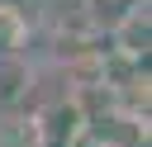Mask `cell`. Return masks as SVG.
I'll return each mask as SVG.
<instances>
[{"instance_id":"cell-1","label":"cell","mask_w":152,"mask_h":147,"mask_svg":"<svg viewBox=\"0 0 152 147\" xmlns=\"http://www.w3.org/2000/svg\"><path fill=\"white\" fill-rule=\"evenodd\" d=\"M86 128H90V119H86V109L71 90L33 114V142L38 147H76L86 138Z\"/></svg>"},{"instance_id":"cell-2","label":"cell","mask_w":152,"mask_h":147,"mask_svg":"<svg viewBox=\"0 0 152 147\" xmlns=\"http://www.w3.org/2000/svg\"><path fill=\"white\" fill-rule=\"evenodd\" d=\"M147 38H152V28H147V0H142V5H133V9L109 28V47H114V52H124V57H133V62H142V57H147Z\"/></svg>"},{"instance_id":"cell-3","label":"cell","mask_w":152,"mask_h":147,"mask_svg":"<svg viewBox=\"0 0 152 147\" xmlns=\"http://www.w3.org/2000/svg\"><path fill=\"white\" fill-rule=\"evenodd\" d=\"M28 85H33V66L24 62V52H5L0 57V114L19 109L28 100Z\"/></svg>"},{"instance_id":"cell-4","label":"cell","mask_w":152,"mask_h":147,"mask_svg":"<svg viewBox=\"0 0 152 147\" xmlns=\"http://www.w3.org/2000/svg\"><path fill=\"white\" fill-rule=\"evenodd\" d=\"M24 43H28V19H24V9L0 0V57H5V52H24Z\"/></svg>"}]
</instances>
